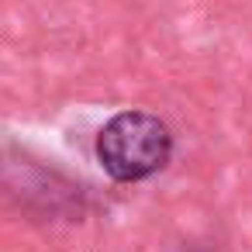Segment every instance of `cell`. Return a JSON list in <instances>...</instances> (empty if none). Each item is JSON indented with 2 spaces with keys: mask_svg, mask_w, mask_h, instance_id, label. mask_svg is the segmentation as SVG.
Returning <instances> with one entry per match:
<instances>
[{
  "mask_svg": "<svg viewBox=\"0 0 252 252\" xmlns=\"http://www.w3.org/2000/svg\"><path fill=\"white\" fill-rule=\"evenodd\" d=\"M173 128L149 111H121L97 131L94 156L114 183H142L162 173L173 159Z\"/></svg>",
  "mask_w": 252,
  "mask_h": 252,
  "instance_id": "cell-2",
  "label": "cell"
},
{
  "mask_svg": "<svg viewBox=\"0 0 252 252\" xmlns=\"http://www.w3.org/2000/svg\"><path fill=\"white\" fill-rule=\"evenodd\" d=\"M0 200L38 224H76L100 211L97 190L28 145H0Z\"/></svg>",
  "mask_w": 252,
  "mask_h": 252,
  "instance_id": "cell-1",
  "label": "cell"
}]
</instances>
